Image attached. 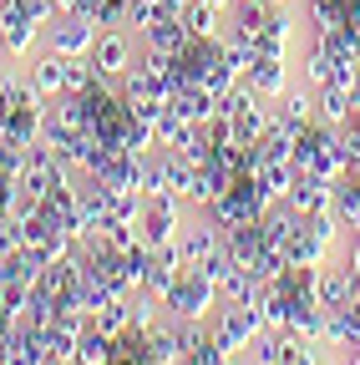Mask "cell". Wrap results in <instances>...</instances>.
<instances>
[{"mask_svg": "<svg viewBox=\"0 0 360 365\" xmlns=\"http://www.w3.org/2000/svg\"><path fill=\"white\" fill-rule=\"evenodd\" d=\"M314 117L330 122V127H345L355 117V86H340V81L320 86V97H314Z\"/></svg>", "mask_w": 360, "mask_h": 365, "instance_id": "7", "label": "cell"}, {"mask_svg": "<svg viewBox=\"0 0 360 365\" xmlns=\"http://www.w3.org/2000/svg\"><path fill=\"white\" fill-rule=\"evenodd\" d=\"M76 365H112V335H102L97 325H86L76 340Z\"/></svg>", "mask_w": 360, "mask_h": 365, "instance_id": "9", "label": "cell"}, {"mask_svg": "<svg viewBox=\"0 0 360 365\" xmlns=\"http://www.w3.org/2000/svg\"><path fill=\"white\" fill-rule=\"evenodd\" d=\"M249 91H254V97H284V91H289V71H284V56H254V66L239 76Z\"/></svg>", "mask_w": 360, "mask_h": 365, "instance_id": "5", "label": "cell"}, {"mask_svg": "<svg viewBox=\"0 0 360 365\" xmlns=\"http://www.w3.org/2000/svg\"><path fill=\"white\" fill-rule=\"evenodd\" d=\"M355 97H360V66H355Z\"/></svg>", "mask_w": 360, "mask_h": 365, "instance_id": "15", "label": "cell"}, {"mask_svg": "<svg viewBox=\"0 0 360 365\" xmlns=\"http://www.w3.org/2000/svg\"><path fill=\"white\" fill-rule=\"evenodd\" d=\"M345 269H350V274H360V239L350 244V254H345Z\"/></svg>", "mask_w": 360, "mask_h": 365, "instance_id": "13", "label": "cell"}, {"mask_svg": "<svg viewBox=\"0 0 360 365\" xmlns=\"http://www.w3.org/2000/svg\"><path fill=\"white\" fill-rule=\"evenodd\" d=\"M36 36H41L36 11L26 6V0H6V6H0V46L16 51V56H26L31 46H36Z\"/></svg>", "mask_w": 360, "mask_h": 365, "instance_id": "4", "label": "cell"}, {"mask_svg": "<svg viewBox=\"0 0 360 365\" xmlns=\"http://www.w3.org/2000/svg\"><path fill=\"white\" fill-rule=\"evenodd\" d=\"M97 21L92 16H81V11H56L46 21V36H51V51L56 56H92V46H97Z\"/></svg>", "mask_w": 360, "mask_h": 365, "instance_id": "2", "label": "cell"}, {"mask_svg": "<svg viewBox=\"0 0 360 365\" xmlns=\"http://www.w3.org/2000/svg\"><path fill=\"white\" fill-rule=\"evenodd\" d=\"M138 228H143V244H148V249L178 244V228H183V198H178V193H158V198H148Z\"/></svg>", "mask_w": 360, "mask_h": 365, "instance_id": "3", "label": "cell"}, {"mask_svg": "<svg viewBox=\"0 0 360 365\" xmlns=\"http://www.w3.org/2000/svg\"><path fill=\"white\" fill-rule=\"evenodd\" d=\"M304 76H309L314 86H330V81H335V56L314 46V51H309V61H304Z\"/></svg>", "mask_w": 360, "mask_h": 365, "instance_id": "12", "label": "cell"}, {"mask_svg": "<svg viewBox=\"0 0 360 365\" xmlns=\"http://www.w3.org/2000/svg\"><path fill=\"white\" fill-rule=\"evenodd\" d=\"M279 117L289 127H309L314 122V97H309V91H284V97H279Z\"/></svg>", "mask_w": 360, "mask_h": 365, "instance_id": "11", "label": "cell"}, {"mask_svg": "<svg viewBox=\"0 0 360 365\" xmlns=\"http://www.w3.org/2000/svg\"><path fill=\"white\" fill-rule=\"evenodd\" d=\"M178 21H183L193 36H218V11L208 6V0H188V6L178 11Z\"/></svg>", "mask_w": 360, "mask_h": 365, "instance_id": "10", "label": "cell"}, {"mask_svg": "<svg viewBox=\"0 0 360 365\" xmlns=\"http://www.w3.org/2000/svg\"><path fill=\"white\" fill-rule=\"evenodd\" d=\"M92 61L102 76H122L132 66V36L117 26V31H97V46H92Z\"/></svg>", "mask_w": 360, "mask_h": 365, "instance_id": "6", "label": "cell"}, {"mask_svg": "<svg viewBox=\"0 0 360 365\" xmlns=\"http://www.w3.org/2000/svg\"><path fill=\"white\" fill-rule=\"evenodd\" d=\"M31 86L41 91V97H46V102H56L61 97V91H66V56H41L36 66H31Z\"/></svg>", "mask_w": 360, "mask_h": 365, "instance_id": "8", "label": "cell"}, {"mask_svg": "<svg viewBox=\"0 0 360 365\" xmlns=\"http://www.w3.org/2000/svg\"><path fill=\"white\" fill-rule=\"evenodd\" d=\"M345 360H350V365H360V345H355V350H345Z\"/></svg>", "mask_w": 360, "mask_h": 365, "instance_id": "14", "label": "cell"}, {"mask_svg": "<svg viewBox=\"0 0 360 365\" xmlns=\"http://www.w3.org/2000/svg\"><path fill=\"white\" fill-rule=\"evenodd\" d=\"M213 309H218V289L203 279L198 269H183L178 284L163 294V314H173V319H208Z\"/></svg>", "mask_w": 360, "mask_h": 365, "instance_id": "1", "label": "cell"}]
</instances>
